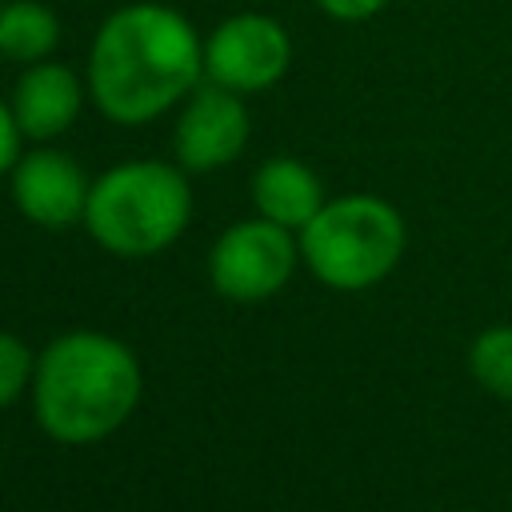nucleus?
<instances>
[{"instance_id":"39448f33","label":"nucleus","mask_w":512,"mask_h":512,"mask_svg":"<svg viewBox=\"0 0 512 512\" xmlns=\"http://www.w3.org/2000/svg\"><path fill=\"white\" fill-rule=\"evenodd\" d=\"M300 244L292 240V228L272 220H240L232 224L208 252V280L228 300H268L276 296L292 268H296Z\"/></svg>"},{"instance_id":"0eeeda50","label":"nucleus","mask_w":512,"mask_h":512,"mask_svg":"<svg viewBox=\"0 0 512 512\" xmlns=\"http://www.w3.org/2000/svg\"><path fill=\"white\" fill-rule=\"evenodd\" d=\"M248 108L240 92L220 88V84H200L188 92L180 120H176V160L184 172H212L232 164L244 144H248Z\"/></svg>"},{"instance_id":"f8f14e48","label":"nucleus","mask_w":512,"mask_h":512,"mask_svg":"<svg viewBox=\"0 0 512 512\" xmlns=\"http://www.w3.org/2000/svg\"><path fill=\"white\" fill-rule=\"evenodd\" d=\"M468 368L484 392L512 400V324L484 328L468 348Z\"/></svg>"},{"instance_id":"9d476101","label":"nucleus","mask_w":512,"mask_h":512,"mask_svg":"<svg viewBox=\"0 0 512 512\" xmlns=\"http://www.w3.org/2000/svg\"><path fill=\"white\" fill-rule=\"evenodd\" d=\"M252 204L264 220L284 228H304L324 208L320 176L292 156H272L252 176Z\"/></svg>"},{"instance_id":"7ed1b4c3","label":"nucleus","mask_w":512,"mask_h":512,"mask_svg":"<svg viewBox=\"0 0 512 512\" xmlns=\"http://www.w3.org/2000/svg\"><path fill=\"white\" fill-rule=\"evenodd\" d=\"M192 216L184 168L160 160H128L108 168L84 208V228L112 256H152L168 248Z\"/></svg>"},{"instance_id":"f03ea898","label":"nucleus","mask_w":512,"mask_h":512,"mask_svg":"<svg viewBox=\"0 0 512 512\" xmlns=\"http://www.w3.org/2000/svg\"><path fill=\"white\" fill-rule=\"evenodd\" d=\"M140 400V364L132 348L104 332L56 336L32 376L40 428L60 444H92L112 436Z\"/></svg>"},{"instance_id":"2eb2a0df","label":"nucleus","mask_w":512,"mask_h":512,"mask_svg":"<svg viewBox=\"0 0 512 512\" xmlns=\"http://www.w3.org/2000/svg\"><path fill=\"white\" fill-rule=\"evenodd\" d=\"M320 12H328L332 20H344V24H356V20H368L376 16L388 0H316Z\"/></svg>"},{"instance_id":"f257e3e1","label":"nucleus","mask_w":512,"mask_h":512,"mask_svg":"<svg viewBox=\"0 0 512 512\" xmlns=\"http://www.w3.org/2000/svg\"><path fill=\"white\" fill-rule=\"evenodd\" d=\"M204 76V40L168 4L136 0L116 8L88 52V96L116 124H148L188 100Z\"/></svg>"},{"instance_id":"9b49d317","label":"nucleus","mask_w":512,"mask_h":512,"mask_svg":"<svg viewBox=\"0 0 512 512\" xmlns=\"http://www.w3.org/2000/svg\"><path fill=\"white\" fill-rule=\"evenodd\" d=\"M60 44V20L40 0H12L0 4V56L36 64L48 60Z\"/></svg>"},{"instance_id":"6e6552de","label":"nucleus","mask_w":512,"mask_h":512,"mask_svg":"<svg viewBox=\"0 0 512 512\" xmlns=\"http://www.w3.org/2000/svg\"><path fill=\"white\" fill-rule=\"evenodd\" d=\"M88 176L84 168L56 148H32L12 164V200L24 220L40 228H68L84 224L88 208Z\"/></svg>"},{"instance_id":"20e7f679","label":"nucleus","mask_w":512,"mask_h":512,"mask_svg":"<svg viewBox=\"0 0 512 512\" xmlns=\"http://www.w3.org/2000/svg\"><path fill=\"white\" fill-rule=\"evenodd\" d=\"M300 256L336 292L380 284L404 256V220L380 196H340L300 228Z\"/></svg>"},{"instance_id":"4468645a","label":"nucleus","mask_w":512,"mask_h":512,"mask_svg":"<svg viewBox=\"0 0 512 512\" xmlns=\"http://www.w3.org/2000/svg\"><path fill=\"white\" fill-rule=\"evenodd\" d=\"M20 124H16V112H12V104H4L0 100V176L4 172H12V164L20 160Z\"/></svg>"},{"instance_id":"1a4fd4ad","label":"nucleus","mask_w":512,"mask_h":512,"mask_svg":"<svg viewBox=\"0 0 512 512\" xmlns=\"http://www.w3.org/2000/svg\"><path fill=\"white\" fill-rule=\"evenodd\" d=\"M80 104H84L80 76L56 60L28 64L12 88V112L28 140H52L68 132L80 116Z\"/></svg>"},{"instance_id":"423d86ee","label":"nucleus","mask_w":512,"mask_h":512,"mask_svg":"<svg viewBox=\"0 0 512 512\" xmlns=\"http://www.w3.org/2000/svg\"><path fill=\"white\" fill-rule=\"evenodd\" d=\"M292 64L288 28L264 12H236L204 40V76L240 96L272 88Z\"/></svg>"},{"instance_id":"ddd939ff","label":"nucleus","mask_w":512,"mask_h":512,"mask_svg":"<svg viewBox=\"0 0 512 512\" xmlns=\"http://www.w3.org/2000/svg\"><path fill=\"white\" fill-rule=\"evenodd\" d=\"M32 376H36V364H32L28 344L12 332H0V408L12 404L28 388Z\"/></svg>"}]
</instances>
